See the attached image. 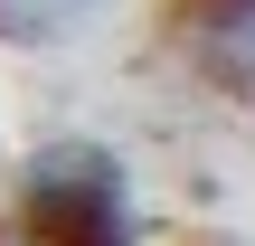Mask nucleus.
Returning <instances> with one entry per match:
<instances>
[{
    "instance_id": "f03ea898",
    "label": "nucleus",
    "mask_w": 255,
    "mask_h": 246,
    "mask_svg": "<svg viewBox=\"0 0 255 246\" xmlns=\"http://www.w3.org/2000/svg\"><path fill=\"white\" fill-rule=\"evenodd\" d=\"M180 38L199 47L208 85L255 104V0H180Z\"/></svg>"
},
{
    "instance_id": "f257e3e1",
    "label": "nucleus",
    "mask_w": 255,
    "mask_h": 246,
    "mask_svg": "<svg viewBox=\"0 0 255 246\" xmlns=\"http://www.w3.org/2000/svg\"><path fill=\"white\" fill-rule=\"evenodd\" d=\"M19 246H142V199L114 142L95 133H47L19 161Z\"/></svg>"
},
{
    "instance_id": "7ed1b4c3",
    "label": "nucleus",
    "mask_w": 255,
    "mask_h": 246,
    "mask_svg": "<svg viewBox=\"0 0 255 246\" xmlns=\"http://www.w3.org/2000/svg\"><path fill=\"white\" fill-rule=\"evenodd\" d=\"M104 19V0H0V47H66Z\"/></svg>"
}]
</instances>
